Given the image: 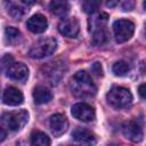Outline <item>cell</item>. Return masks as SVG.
Returning a JSON list of instances; mask_svg holds the SVG:
<instances>
[{"label": "cell", "mask_w": 146, "mask_h": 146, "mask_svg": "<svg viewBox=\"0 0 146 146\" xmlns=\"http://www.w3.org/2000/svg\"><path fill=\"white\" fill-rule=\"evenodd\" d=\"M70 89L72 94L79 98H90L96 95L97 88L91 76L86 71L76 72L70 80Z\"/></svg>", "instance_id": "1"}, {"label": "cell", "mask_w": 146, "mask_h": 146, "mask_svg": "<svg viewBox=\"0 0 146 146\" xmlns=\"http://www.w3.org/2000/svg\"><path fill=\"white\" fill-rule=\"evenodd\" d=\"M106 99L111 106L119 110V108L128 107L132 103V95L130 90L127 88L114 87L107 92Z\"/></svg>", "instance_id": "2"}, {"label": "cell", "mask_w": 146, "mask_h": 146, "mask_svg": "<svg viewBox=\"0 0 146 146\" xmlns=\"http://www.w3.org/2000/svg\"><path fill=\"white\" fill-rule=\"evenodd\" d=\"M57 48V41L54 38H43L34 42L29 50V55L32 58H43L50 56Z\"/></svg>", "instance_id": "3"}, {"label": "cell", "mask_w": 146, "mask_h": 146, "mask_svg": "<svg viewBox=\"0 0 146 146\" xmlns=\"http://www.w3.org/2000/svg\"><path fill=\"white\" fill-rule=\"evenodd\" d=\"M29 120V113L25 110L16 111V112H9L2 115L1 121L5 124L6 128H8L11 131H16L22 129Z\"/></svg>", "instance_id": "4"}, {"label": "cell", "mask_w": 146, "mask_h": 146, "mask_svg": "<svg viewBox=\"0 0 146 146\" xmlns=\"http://www.w3.org/2000/svg\"><path fill=\"white\" fill-rule=\"evenodd\" d=\"M113 32H114L116 42L119 43L125 42L132 36L135 32V24L128 19L115 21L113 24Z\"/></svg>", "instance_id": "5"}, {"label": "cell", "mask_w": 146, "mask_h": 146, "mask_svg": "<svg viewBox=\"0 0 146 146\" xmlns=\"http://www.w3.org/2000/svg\"><path fill=\"white\" fill-rule=\"evenodd\" d=\"M72 115L82 122H91L95 120L96 113L91 105L87 103H76L72 106Z\"/></svg>", "instance_id": "6"}, {"label": "cell", "mask_w": 146, "mask_h": 146, "mask_svg": "<svg viewBox=\"0 0 146 146\" xmlns=\"http://www.w3.org/2000/svg\"><path fill=\"white\" fill-rule=\"evenodd\" d=\"M122 131H123V135L127 139L131 140V141H140L143 139V128L140 127V124L137 122V121H128L123 124L122 127Z\"/></svg>", "instance_id": "7"}, {"label": "cell", "mask_w": 146, "mask_h": 146, "mask_svg": "<svg viewBox=\"0 0 146 146\" xmlns=\"http://www.w3.org/2000/svg\"><path fill=\"white\" fill-rule=\"evenodd\" d=\"M58 31L60 34L67 38H75L80 31V24L76 18H65L58 24Z\"/></svg>", "instance_id": "8"}, {"label": "cell", "mask_w": 146, "mask_h": 146, "mask_svg": "<svg viewBox=\"0 0 146 146\" xmlns=\"http://www.w3.org/2000/svg\"><path fill=\"white\" fill-rule=\"evenodd\" d=\"M49 125H50V129H51V132L55 135V136H62L68 128V121L66 119L65 115L60 114V113H57V114H54L50 116V120H49Z\"/></svg>", "instance_id": "9"}, {"label": "cell", "mask_w": 146, "mask_h": 146, "mask_svg": "<svg viewBox=\"0 0 146 146\" xmlns=\"http://www.w3.org/2000/svg\"><path fill=\"white\" fill-rule=\"evenodd\" d=\"M6 72L10 79L16 81H25L29 76V68L23 63H11Z\"/></svg>", "instance_id": "10"}, {"label": "cell", "mask_w": 146, "mask_h": 146, "mask_svg": "<svg viewBox=\"0 0 146 146\" xmlns=\"http://www.w3.org/2000/svg\"><path fill=\"white\" fill-rule=\"evenodd\" d=\"M26 27L29 29V31L33 32V33H42L47 30L48 27V22L46 19V17L41 14H35L33 16H31L27 22H26Z\"/></svg>", "instance_id": "11"}, {"label": "cell", "mask_w": 146, "mask_h": 146, "mask_svg": "<svg viewBox=\"0 0 146 146\" xmlns=\"http://www.w3.org/2000/svg\"><path fill=\"white\" fill-rule=\"evenodd\" d=\"M3 103L10 106H17L23 103V94L15 87H7L3 91Z\"/></svg>", "instance_id": "12"}, {"label": "cell", "mask_w": 146, "mask_h": 146, "mask_svg": "<svg viewBox=\"0 0 146 146\" xmlns=\"http://www.w3.org/2000/svg\"><path fill=\"white\" fill-rule=\"evenodd\" d=\"M72 138L76 143L86 144V145H91V144L96 143L95 135L90 130H87V129H83V128H76L72 132Z\"/></svg>", "instance_id": "13"}, {"label": "cell", "mask_w": 146, "mask_h": 146, "mask_svg": "<svg viewBox=\"0 0 146 146\" xmlns=\"http://www.w3.org/2000/svg\"><path fill=\"white\" fill-rule=\"evenodd\" d=\"M51 14L58 17H64L70 11V3L67 0H51L49 3Z\"/></svg>", "instance_id": "14"}, {"label": "cell", "mask_w": 146, "mask_h": 146, "mask_svg": "<svg viewBox=\"0 0 146 146\" xmlns=\"http://www.w3.org/2000/svg\"><path fill=\"white\" fill-rule=\"evenodd\" d=\"M33 99L36 104H47L52 99L51 92L43 86H38L33 89Z\"/></svg>", "instance_id": "15"}, {"label": "cell", "mask_w": 146, "mask_h": 146, "mask_svg": "<svg viewBox=\"0 0 146 146\" xmlns=\"http://www.w3.org/2000/svg\"><path fill=\"white\" fill-rule=\"evenodd\" d=\"M30 143L33 146H48L50 145V139L44 132L33 131L30 137Z\"/></svg>", "instance_id": "16"}, {"label": "cell", "mask_w": 146, "mask_h": 146, "mask_svg": "<svg viewBox=\"0 0 146 146\" xmlns=\"http://www.w3.org/2000/svg\"><path fill=\"white\" fill-rule=\"evenodd\" d=\"M44 75H47L50 79V81L55 84L60 80L63 73H62V70H59L58 65H56V67H55V63H48Z\"/></svg>", "instance_id": "17"}, {"label": "cell", "mask_w": 146, "mask_h": 146, "mask_svg": "<svg viewBox=\"0 0 146 146\" xmlns=\"http://www.w3.org/2000/svg\"><path fill=\"white\" fill-rule=\"evenodd\" d=\"M98 29H96L94 32H92V43L95 46H103L104 43L107 42V39H108V34L106 32V30L102 26H97Z\"/></svg>", "instance_id": "18"}, {"label": "cell", "mask_w": 146, "mask_h": 146, "mask_svg": "<svg viewBox=\"0 0 146 146\" xmlns=\"http://www.w3.org/2000/svg\"><path fill=\"white\" fill-rule=\"evenodd\" d=\"M19 36H21V33H19V31L17 29L11 27V26L6 27V30H5V38H6V41L8 43H10V44L16 43L18 41Z\"/></svg>", "instance_id": "19"}, {"label": "cell", "mask_w": 146, "mask_h": 146, "mask_svg": "<svg viewBox=\"0 0 146 146\" xmlns=\"http://www.w3.org/2000/svg\"><path fill=\"white\" fill-rule=\"evenodd\" d=\"M112 70H113V73H114L115 75L123 76V75H125V74L130 71V67H129V65H128L127 62H124V60H119V62L114 63Z\"/></svg>", "instance_id": "20"}, {"label": "cell", "mask_w": 146, "mask_h": 146, "mask_svg": "<svg viewBox=\"0 0 146 146\" xmlns=\"http://www.w3.org/2000/svg\"><path fill=\"white\" fill-rule=\"evenodd\" d=\"M100 6V0H83L82 9L87 14H94Z\"/></svg>", "instance_id": "21"}, {"label": "cell", "mask_w": 146, "mask_h": 146, "mask_svg": "<svg viewBox=\"0 0 146 146\" xmlns=\"http://www.w3.org/2000/svg\"><path fill=\"white\" fill-rule=\"evenodd\" d=\"M9 14L13 18L15 19H21V17L23 16V10L21 7L18 6H11V8L9 9Z\"/></svg>", "instance_id": "22"}, {"label": "cell", "mask_w": 146, "mask_h": 146, "mask_svg": "<svg viewBox=\"0 0 146 146\" xmlns=\"http://www.w3.org/2000/svg\"><path fill=\"white\" fill-rule=\"evenodd\" d=\"M11 63H13V57L10 55H5L0 59V68L1 70H7L10 66Z\"/></svg>", "instance_id": "23"}, {"label": "cell", "mask_w": 146, "mask_h": 146, "mask_svg": "<svg viewBox=\"0 0 146 146\" xmlns=\"http://www.w3.org/2000/svg\"><path fill=\"white\" fill-rule=\"evenodd\" d=\"M121 7L123 10H131L135 7V0H121Z\"/></svg>", "instance_id": "24"}, {"label": "cell", "mask_w": 146, "mask_h": 146, "mask_svg": "<svg viewBox=\"0 0 146 146\" xmlns=\"http://www.w3.org/2000/svg\"><path fill=\"white\" fill-rule=\"evenodd\" d=\"M91 71H92V73H94L95 75H97V76H102V75H103V68H102V65H100L98 62H96V63H94V64L91 65Z\"/></svg>", "instance_id": "25"}, {"label": "cell", "mask_w": 146, "mask_h": 146, "mask_svg": "<svg viewBox=\"0 0 146 146\" xmlns=\"http://www.w3.org/2000/svg\"><path fill=\"white\" fill-rule=\"evenodd\" d=\"M103 1H104V3H105L107 7L113 8V7H115V6L119 3L120 0H103Z\"/></svg>", "instance_id": "26"}, {"label": "cell", "mask_w": 146, "mask_h": 146, "mask_svg": "<svg viewBox=\"0 0 146 146\" xmlns=\"http://www.w3.org/2000/svg\"><path fill=\"white\" fill-rule=\"evenodd\" d=\"M138 92H139L141 99H145V84H144V83L139 86V88H138Z\"/></svg>", "instance_id": "27"}, {"label": "cell", "mask_w": 146, "mask_h": 146, "mask_svg": "<svg viewBox=\"0 0 146 146\" xmlns=\"http://www.w3.org/2000/svg\"><path fill=\"white\" fill-rule=\"evenodd\" d=\"M6 137H7V132H6V130H5L2 127H0V141L5 140Z\"/></svg>", "instance_id": "28"}, {"label": "cell", "mask_w": 146, "mask_h": 146, "mask_svg": "<svg viewBox=\"0 0 146 146\" xmlns=\"http://www.w3.org/2000/svg\"><path fill=\"white\" fill-rule=\"evenodd\" d=\"M23 3H25V5H32V3H34L36 0H21Z\"/></svg>", "instance_id": "29"}, {"label": "cell", "mask_w": 146, "mask_h": 146, "mask_svg": "<svg viewBox=\"0 0 146 146\" xmlns=\"http://www.w3.org/2000/svg\"><path fill=\"white\" fill-rule=\"evenodd\" d=\"M5 1H7V0H5Z\"/></svg>", "instance_id": "30"}]
</instances>
